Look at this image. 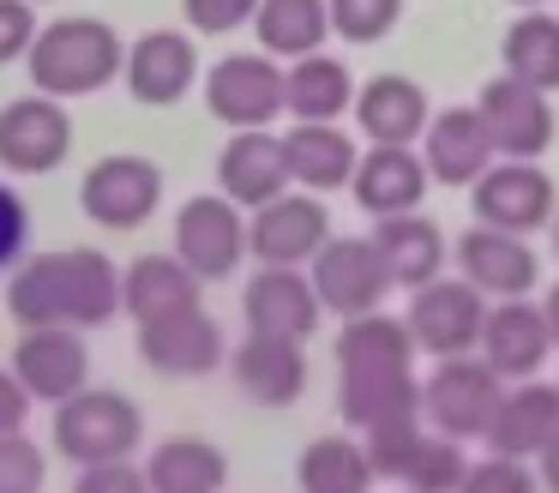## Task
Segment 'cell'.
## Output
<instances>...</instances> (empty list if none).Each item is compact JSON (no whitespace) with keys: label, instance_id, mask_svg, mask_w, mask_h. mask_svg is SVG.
<instances>
[{"label":"cell","instance_id":"6","mask_svg":"<svg viewBox=\"0 0 559 493\" xmlns=\"http://www.w3.org/2000/svg\"><path fill=\"white\" fill-rule=\"evenodd\" d=\"M409 331L421 343V355L451 361V355H475L487 331V295L469 277H433V283L409 289Z\"/></svg>","mask_w":559,"mask_h":493},{"label":"cell","instance_id":"41","mask_svg":"<svg viewBox=\"0 0 559 493\" xmlns=\"http://www.w3.org/2000/svg\"><path fill=\"white\" fill-rule=\"evenodd\" d=\"M43 481H49V457L25 433H0V493H43Z\"/></svg>","mask_w":559,"mask_h":493},{"label":"cell","instance_id":"5","mask_svg":"<svg viewBox=\"0 0 559 493\" xmlns=\"http://www.w3.org/2000/svg\"><path fill=\"white\" fill-rule=\"evenodd\" d=\"M307 277H313L325 313H337V319L379 313L385 295L397 289V277H391V265H385V253H379L373 235H331L325 247H319V259L307 265Z\"/></svg>","mask_w":559,"mask_h":493},{"label":"cell","instance_id":"37","mask_svg":"<svg viewBox=\"0 0 559 493\" xmlns=\"http://www.w3.org/2000/svg\"><path fill=\"white\" fill-rule=\"evenodd\" d=\"M463 476H469V457H463V439H445V433H427L415 463L403 469V493H457Z\"/></svg>","mask_w":559,"mask_h":493},{"label":"cell","instance_id":"28","mask_svg":"<svg viewBox=\"0 0 559 493\" xmlns=\"http://www.w3.org/2000/svg\"><path fill=\"white\" fill-rule=\"evenodd\" d=\"M421 343H415L409 319L397 313H361V319H343L337 331V373H409Z\"/></svg>","mask_w":559,"mask_h":493},{"label":"cell","instance_id":"30","mask_svg":"<svg viewBox=\"0 0 559 493\" xmlns=\"http://www.w3.org/2000/svg\"><path fill=\"white\" fill-rule=\"evenodd\" d=\"M145 476L157 493H223L229 457H223V445L199 439V433H175L145 457Z\"/></svg>","mask_w":559,"mask_h":493},{"label":"cell","instance_id":"11","mask_svg":"<svg viewBox=\"0 0 559 493\" xmlns=\"http://www.w3.org/2000/svg\"><path fill=\"white\" fill-rule=\"evenodd\" d=\"M331 240V211L319 192H283V199L259 204L253 216H247V253H253L259 265H313L319 247Z\"/></svg>","mask_w":559,"mask_h":493},{"label":"cell","instance_id":"50","mask_svg":"<svg viewBox=\"0 0 559 493\" xmlns=\"http://www.w3.org/2000/svg\"><path fill=\"white\" fill-rule=\"evenodd\" d=\"M511 7H542V0H511Z\"/></svg>","mask_w":559,"mask_h":493},{"label":"cell","instance_id":"7","mask_svg":"<svg viewBox=\"0 0 559 493\" xmlns=\"http://www.w3.org/2000/svg\"><path fill=\"white\" fill-rule=\"evenodd\" d=\"M163 204V168L151 156L115 151L97 156L85 168V187H79V211L97 228H145Z\"/></svg>","mask_w":559,"mask_h":493},{"label":"cell","instance_id":"38","mask_svg":"<svg viewBox=\"0 0 559 493\" xmlns=\"http://www.w3.org/2000/svg\"><path fill=\"white\" fill-rule=\"evenodd\" d=\"M427 415L415 409V415H391V421H379V427H367L361 433V445H367V457H373V469L385 481H403V469L415 463V451H421V439H427Z\"/></svg>","mask_w":559,"mask_h":493},{"label":"cell","instance_id":"26","mask_svg":"<svg viewBox=\"0 0 559 493\" xmlns=\"http://www.w3.org/2000/svg\"><path fill=\"white\" fill-rule=\"evenodd\" d=\"M61 283H67V325L97 331L115 313H127V271L103 247H61Z\"/></svg>","mask_w":559,"mask_h":493},{"label":"cell","instance_id":"1","mask_svg":"<svg viewBox=\"0 0 559 493\" xmlns=\"http://www.w3.org/2000/svg\"><path fill=\"white\" fill-rule=\"evenodd\" d=\"M25 67H31V91L73 103V96H97V91H109V84L121 79L127 48H121V36H115L109 19L73 12V19L43 24L37 43H31V55H25Z\"/></svg>","mask_w":559,"mask_h":493},{"label":"cell","instance_id":"12","mask_svg":"<svg viewBox=\"0 0 559 493\" xmlns=\"http://www.w3.org/2000/svg\"><path fill=\"white\" fill-rule=\"evenodd\" d=\"M475 108H481L499 156H511V163H535V156H547V144H554V103H547V91H535V84L499 72V79L481 84Z\"/></svg>","mask_w":559,"mask_h":493},{"label":"cell","instance_id":"22","mask_svg":"<svg viewBox=\"0 0 559 493\" xmlns=\"http://www.w3.org/2000/svg\"><path fill=\"white\" fill-rule=\"evenodd\" d=\"M421 156L433 168V180L445 187H475V180L493 168V132H487L481 108H445V115L427 120L421 132Z\"/></svg>","mask_w":559,"mask_h":493},{"label":"cell","instance_id":"44","mask_svg":"<svg viewBox=\"0 0 559 493\" xmlns=\"http://www.w3.org/2000/svg\"><path fill=\"white\" fill-rule=\"evenodd\" d=\"M37 0H0V67H13V60L31 55L37 43Z\"/></svg>","mask_w":559,"mask_h":493},{"label":"cell","instance_id":"46","mask_svg":"<svg viewBox=\"0 0 559 493\" xmlns=\"http://www.w3.org/2000/svg\"><path fill=\"white\" fill-rule=\"evenodd\" d=\"M31 403H37V397L19 385V373H13V367H0V433H25Z\"/></svg>","mask_w":559,"mask_h":493},{"label":"cell","instance_id":"49","mask_svg":"<svg viewBox=\"0 0 559 493\" xmlns=\"http://www.w3.org/2000/svg\"><path fill=\"white\" fill-rule=\"evenodd\" d=\"M547 235H554V259H559V216H554V228H547Z\"/></svg>","mask_w":559,"mask_h":493},{"label":"cell","instance_id":"34","mask_svg":"<svg viewBox=\"0 0 559 493\" xmlns=\"http://www.w3.org/2000/svg\"><path fill=\"white\" fill-rule=\"evenodd\" d=\"M355 91L361 84L349 79L337 55H307V60H289V115L295 120H343L355 108Z\"/></svg>","mask_w":559,"mask_h":493},{"label":"cell","instance_id":"29","mask_svg":"<svg viewBox=\"0 0 559 493\" xmlns=\"http://www.w3.org/2000/svg\"><path fill=\"white\" fill-rule=\"evenodd\" d=\"M379 253H385L397 289H421L433 277H445V228L421 211H403V216H379L373 228Z\"/></svg>","mask_w":559,"mask_h":493},{"label":"cell","instance_id":"23","mask_svg":"<svg viewBox=\"0 0 559 493\" xmlns=\"http://www.w3.org/2000/svg\"><path fill=\"white\" fill-rule=\"evenodd\" d=\"M559 433V385L547 379H511L506 397L493 409V427H487V451L506 457H542V445Z\"/></svg>","mask_w":559,"mask_h":493},{"label":"cell","instance_id":"43","mask_svg":"<svg viewBox=\"0 0 559 493\" xmlns=\"http://www.w3.org/2000/svg\"><path fill=\"white\" fill-rule=\"evenodd\" d=\"M31 204L13 187H0V271H19L31 259Z\"/></svg>","mask_w":559,"mask_h":493},{"label":"cell","instance_id":"18","mask_svg":"<svg viewBox=\"0 0 559 493\" xmlns=\"http://www.w3.org/2000/svg\"><path fill=\"white\" fill-rule=\"evenodd\" d=\"M127 96L145 108H175L187 91L199 84V48L187 31H145L127 48V72H121Z\"/></svg>","mask_w":559,"mask_h":493},{"label":"cell","instance_id":"3","mask_svg":"<svg viewBox=\"0 0 559 493\" xmlns=\"http://www.w3.org/2000/svg\"><path fill=\"white\" fill-rule=\"evenodd\" d=\"M506 385L511 379H499L481 355H451L421 379V415H427V427L445 433V439H487Z\"/></svg>","mask_w":559,"mask_h":493},{"label":"cell","instance_id":"33","mask_svg":"<svg viewBox=\"0 0 559 493\" xmlns=\"http://www.w3.org/2000/svg\"><path fill=\"white\" fill-rule=\"evenodd\" d=\"M415 409H421V379L415 373H343L337 379V415L361 433L391 415H415Z\"/></svg>","mask_w":559,"mask_h":493},{"label":"cell","instance_id":"4","mask_svg":"<svg viewBox=\"0 0 559 493\" xmlns=\"http://www.w3.org/2000/svg\"><path fill=\"white\" fill-rule=\"evenodd\" d=\"M205 108L235 132L271 127L277 115H289V67H277V55H223L205 72Z\"/></svg>","mask_w":559,"mask_h":493},{"label":"cell","instance_id":"14","mask_svg":"<svg viewBox=\"0 0 559 493\" xmlns=\"http://www.w3.org/2000/svg\"><path fill=\"white\" fill-rule=\"evenodd\" d=\"M457 277H469L487 301H518V295H535V283H542V259H535L530 235L475 223V228L457 235Z\"/></svg>","mask_w":559,"mask_h":493},{"label":"cell","instance_id":"45","mask_svg":"<svg viewBox=\"0 0 559 493\" xmlns=\"http://www.w3.org/2000/svg\"><path fill=\"white\" fill-rule=\"evenodd\" d=\"M73 493H157V488H151L145 463L121 457V463H91V469H79Z\"/></svg>","mask_w":559,"mask_h":493},{"label":"cell","instance_id":"10","mask_svg":"<svg viewBox=\"0 0 559 493\" xmlns=\"http://www.w3.org/2000/svg\"><path fill=\"white\" fill-rule=\"evenodd\" d=\"M175 253H181L205 283L235 277L247 259V211L229 192H199V199H187L181 211H175Z\"/></svg>","mask_w":559,"mask_h":493},{"label":"cell","instance_id":"2","mask_svg":"<svg viewBox=\"0 0 559 493\" xmlns=\"http://www.w3.org/2000/svg\"><path fill=\"white\" fill-rule=\"evenodd\" d=\"M139 439H145V415H139V403L127 391L85 385L79 397L55 403V451L79 469L121 463V457L139 451Z\"/></svg>","mask_w":559,"mask_h":493},{"label":"cell","instance_id":"25","mask_svg":"<svg viewBox=\"0 0 559 493\" xmlns=\"http://www.w3.org/2000/svg\"><path fill=\"white\" fill-rule=\"evenodd\" d=\"M283 151H289L295 187H307V192L349 187L355 163H361V139H349L337 120H295V127L283 132Z\"/></svg>","mask_w":559,"mask_h":493},{"label":"cell","instance_id":"21","mask_svg":"<svg viewBox=\"0 0 559 493\" xmlns=\"http://www.w3.org/2000/svg\"><path fill=\"white\" fill-rule=\"evenodd\" d=\"M217 187L229 192L241 211H259V204L283 199L295 187L289 175V151H283V132L253 127V132H235L217 156Z\"/></svg>","mask_w":559,"mask_h":493},{"label":"cell","instance_id":"35","mask_svg":"<svg viewBox=\"0 0 559 493\" xmlns=\"http://www.w3.org/2000/svg\"><path fill=\"white\" fill-rule=\"evenodd\" d=\"M7 313L25 331L43 325H67V283H61V253H31L7 283Z\"/></svg>","mask_w":559,"mask_h":493},{"label":"cell","instance_id":"19","mask_svg":"<svg viewBox=\"0 0 559 493\" xmlns=\"http://www.w3.org/2000/svg\"><path fill=\"white\" fill-rule=\"evenodd\" d=\"M229 373H235V391L253 397L259 409H289L307 391V343L247 331L229 349Z\"/></svg>","mask_w":559,"mask_h":493},{"label":"cell","instance_id":"9","mask_svg":"<svg viewBox=\"0 0 559 493\" xmlns=\"http://www.w3.org/2000/svg\"><path fill=\"white\" fill-rule=\"evenodd\" d=\"M469 204H475V223L511 228V235H535V228H554L559 187L542 163H511V156H499L469 187Z\"/></svg>","mask_w":559,"mask_h":493},{"label":"cell","instance_id":"47","mask_svg":"<svg viewBox=\"0 0 559 493\" xmlns=\"http://www.w3.org/2000/svg\"><path fill=\"white\" fill-rule=\"evenodd\" d=\"M535 469H542V488H547V493H559V433L542 445V457H535Z\"/></svg>","mask_w":559,"mask_h":493},{"label":"cell","instance_id":"8","mask_svg":"<svg viewBox=\"0 0 559 493\" xmlns=\"http://www.w3.org/2000/svg\"><path fill=\"white\" fill-rule=\"evenodd\" d=\"M73 156V115L61 96H13L0 108V168L7 175H55Z\"/></svg>","mask_w":559,"mask_h":493},{"label":"cell","instance_id":"15","mask_svg":"<svg viewBox=\"0 0 559 493\" xmlns=\"http://www.w3.org/2000/svg\"><path fill=\"white\" fill-rule=\"evenodd\" d=\"M554 325H547V307L530 295L518 301H493L487 307V331H481V349L475 355L499 373V379H535L554 355Z\"/></svg>","mask_w":559,"mask_h":493},{"label":"cell","instance_id":"20","mask_svg":"<svg viewBox=\"0 0 559 493\" xmlns=\"http://www.w3.org/2000/svg\"><path fill=\"white\" fill-rule=\"evenodd\" d=\"M427 180H433V168L415 144H367L349 192L367 216H403V211H421Z\"/></svg>","mask_w":559,"mask_h":493},{"label":"cell","instance_id":"31","mask_svg":"<svg viewBox=\"0 0 559 493\" xmlns=\"http://www.w3.org/2000/svg\"><path fill=\"white\" fill-rule=\"evenodd\" d=\"M295 481H301V493H373L379 469H373L361 439L325 433V439H313L295 457Z\"/></svg>","mask_w":559,"mask_h":493},{"label":"cell","instance_id":"40","mask_svg":"<svg viewBox=\"0 0 559 493\" xmlns=\"http://www.w3.org/2000/svg\"><path fill=\"white\" fill-rule=\"evenodd\" d=\"M457 493H542V469H530V457L487 451L481 463H469Z\"/></svg>","mask_w":559,"mask_h":493},{"label":"cell","instance_id":"17","mask_svg":"<svg viewBox=\"0 0 559 493\" xmlns=\"http://www.w3.org/2000/svg\"><path fill=\"white\" fill-rule=\"evenodd\" d=\"M13 373L37 403H67V397H79L91 379V349H85V337H79V325L25 331L13 349Z\"/></svg>","mask_w":559,"mask_h":493},{"label":"cell","instance_id":"24","mask_svg":"<svg viewBox=\"0 0 559 493\" xmlns=\"http://www.w3.org/2000/svg\"><path fill=\"white\" fill-rule=\"evenodd\" d=\"M433 120L427 108V91L403 72H379L355 91V127H361L367 144H415Z\"/></svg>","mask_w":559,"mask_h":493},{"label":"cell","instance_id":"39","mask_svg":"<svg viewBox=\"0 0 559 493\" xmlns=\"http://www.w3.org/2000/svg\"><path fill=\"white\" fill-rule=\"evenodd\" d=\"M403 19V0H331V31L343 43H379Z\"/></svg>","mask_w":559,"mask_h":493},{"label":"cell","instance_id":"42","mask_svg":"<svg viewBox=\"0 0 559 493\" xmlns=\"http://www.w3.org/2000/svg\"><path fill=\"white\" fill-rule=\"evenodd\" d=\"M259 7H265V0H181L187 31H199V36H229V31H241V24L259 19Z\"/></svg>","mask_w":559,"mask_h":493},{"label":"cell","instance_id":"32","mask_svg":"<svg viewBox=\"0 0 559 493\" xmlns=\"http://www.w3.org/2000/svg\"><path fill=\"white\" fill-rule=\"evenodd\" d=\"M253 36L277 60H307L331 36V0H265L253 19Z\"/></svg>","mask_w":559,"mask_h":493},{"label":"cell","instance_id":"36","mask_svg":"<svg viewBox=\"0 0 559 493\" xmlns=\"http://www.w3.org/2000/svg\"><path fill=\"white\" fill-rule=\"evenodd\" d=\"M506 72L535 91H559V19L542 7H530L518 24L506 31Z\"/></svg>","mask_w":559,"mask_h":493},{"label":"cell","instance_id":"48","mask_svg":"<svg viewBox=\"0 0 559 493\" xmlns=\"http://www.w3.org/2000/svg\"><path fill=\"white\" fill-rule=\"evenodd\" d=\"M542 307H547V325H554V343H559V283L547 289V301H542Z\"/></svg>","mask_w":559,"mask_h":493},{"label":"cell","instance_id":"16","mask_svg":"<svg viewBox=\"0 0 559 493\" xmlns=\"http://www.w3.org/2000/svg\"><path fill=\"white\" fill-rule=\"evenodd\" d=\"M139 355L163 379H205L229 361V343H223V325L205 307H193V313H175V319L139 325Z\"/></svg>","mask_w":559,"mask_h":493},{"label":"cell","instance_id":"27","mask_svg":"<svg viewBox=\"0 0 559 493\" xmlns=\"http://www.w3.org/2000/svg\"><path fill=\"white\" fill-rule=\"evenodd\" d=\"M199 289H205V277L181 253H145V259L127 265V313H133V325H157V319H175V313H193Z\"/></svg>","mask_w":559,"mask_h":493},{"label":"cell","instance_id":"13","mask_svg":"<svg viewBox=\"0 0 559 493\" xmlns=\"http://www.w3.org/2000/svg\"><path fill=\"white\" fill-rule=\"evenodd\" d=\"M319 301L313 277L301 265H259L253 283L241 289V319L247 331H265V337H289V343H307L319 331Z\"/></svg>","mask_w":559,"mask_h":493}]
</instances>
